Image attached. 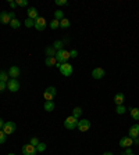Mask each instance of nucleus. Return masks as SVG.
<instances>
[{
	"instance_id": "nucleus-31",
	"label": "nucleus",
	"mask_w": 139,
	"mask_h": 155,
	"mask_svg": "<svg viewBox=\"0 0 139 155\" xmlns=\"http://www.w3.org/2000/svg\"><path fill=\"white\" fill-rule=\"evenodd\" d=\"M7 140V134L3 132V130H0V144H4Z\"/></svg>"
},
{
	"instance_id": "nucleus-22",
	"label": "nucleus",
	"mask_w": 139,
	"mask_h": 155,
	"mask_svg": "<svg viewBox=\"0 0 139 155\" xmlns=\"http://www.w3.org/2000/svg\"><path fill=\"white\" fill-rule=\"evenodd\" d=\"M130 112H131V116H132V119L139 120V108H131Z\"/></svg>"
},
{
	"instance_id": "nucleus-4",
	"label": "nucleus",
	"mask_w": 139,
	"mask_h": 155,
	"mask_svg": "<svg viewBox=\"0 0 139 155\" xmlns=\"http://www.w3.org/2000/svg\"><path fill=\"white\" fill-rule=\"evenodd\" d=\"M56 94H57L56 87L54 86H49L47 89L45 90V93H43V97H45L46 101H53V98L56 97Z\"/></svg>"
},
{
	"instance_id": "nucleus-35",
	"label": "nucleus",
	"mask_w": 139,
	"mask_h": 155,
	"mask_svg": "<svg viewBox=\"0 0 139 155\" xmlns=\"http://www.w3.org/2000/svg\"><path fill=\"white\" fill-rule=\"evenodd\" d=\"M78 51L77 50H70V58H77Z\"/></svg>"
},
{
	"instance_id": "nucleus-11",
	"label": "nucleus",
	"mask_w": 139,
	"mask_h": 155,
	"mask_svg": "<svg viewBox=\"0 0 139 155\" xmlns=\"http://www.w3.org/2000/svg\"><path fill=\"white\" fill-rule=\"evenodd\" d=\"M19 74H21V69H19L18 67H16V65L10 67V69H9V76H10V79H17V78L19 76Z\"/></svg>"
},
{
	"instance_id": "nucleus-6",
	"label": "nucleus",
	"mask_w": 139,
	"mask_h": 155,
	"mask_svg": "<svg viewBox=\"0 0 139 155\" xmlns=\"http://www.w3.org/2000/svg\"><path fill=\"white\" fill-rule=\"evenodd\" d=\"M7 90H10L11 93H17L19 90V82L17 79H10L7 82Z\"/></svg>"
},
{
	"instance_id": "nucleus-10",
	"label": "nucleus",
	"mask_w": 139,
	"mask_h": 155,
	"mask_svg": "<svg viewBox=\"0 0 139 155\" xmlns=\"http://www.w3.org/2000/svg\"><path fill=\"white\" fill-rule=\"evenodd\" d=\"M132 145H134V139H131L130 136H124V137H121L120 147H123V148H130V147H132Z\"/></svg>"
},
{
	"instance_id": "nucleus-36",
	"label": "nucleus",
	"mask_w": 139,
	"mask_h": 155,
	"mask_svg": "<svg viewBox=\"0 0 139 155\" xmlns=\"http://www.w3.org/2000/svg\"><path fill=\"white\" fill-rule=\"evenodd\" d=\"M7 89V83L6 82H0V91H4Z\"/></svg>"
},
{
	"instance_id": "nucleus-25",
	"label": "nucleus",
	"mask_w": 139,
	"mask_h": 155,
	"mask_svg": "<svg viewBox=\"0 0 139 155\" xmlns=\"http://www.w3.org/2000/svg\"><path fill=\"white\" fill-rule=\"evenodd\" d=\"M63 18H64V13H63L61 10H57V11H54V19H57V21H61Z\"/></svg>"
},
{
	"instance_id": "nucleus-27",
	"label": "nucleus",
	"mask_w": 139,
	"mask_h": 155,
	"mask_svg": "<svg viewBox=\"0 0 139 155\" xmlns=\"http://www.w3.org/2000/svg\"><path fill=\"white\" fill-rule=\"evenodd\" d=\"M116 111H117V114L118 115H124V114L127 112V108H125V105H117V108H116Z\"/></svg>"
},
{
	"instance_id": "nucleus-15",
	"label": "nucleus",
	"mask_w": 139,
	"mask_h": 155,
	"mask_svg": "<svg viewBox=\"0 0 139 155\" xmlns=\"http://www.w3.org/2000/svg\"><path fill=\"white\" fill-rule=\"evenodd\" d=\"M0 22L3 24V25H7V24L10 25L11 18L9 17V13H6V11H2V13H0Z\"/></svg>"
},
{
	"instance_id": "nucleus-12",
	"label": "nucleus",
	"mask_w": 139,
	"mask_h": 155,
	"mask_svg": "<svg viewBox=\"0 0 139 155\" xmlns=\"http://www.w3.org/2000/svg\"><path fill=\"white\" fill-rule=\"evenodd\" d=\"M128 136H130L131 139H136V137H139V125L138 123H135V125H132L130 127V130H128Z\"/></svg>"
},
{
	"instance_id": "nucleus-18",
	"label": "nucleus",
	"mask_w": 139,
	"mask_h": 155,
	"mask_svg": "<svg viewBox=\"0 0 139 155\" xmlns=\"http://www.w3.org/2000/svg\"><path fill=\"white\" fill-rule=\"evenodd\" d=\"M45 53H46V55H47V57H54L56 53H57V50H56L53 46H49V47L45 48Z\"/></svg>"
},
{
	"instance_id": "nucleus-1",
	"label": "nucleus",
	"mask_w": 139,
	"mask_h": 155,
	"mask_svg": "<svg viewBox=\"0 0 139 155\" xmlns=\"http://www.w3.org/2000/svg\"><path fill=\"white\" fill-rule=\"evenodd\" d=\"M54 58L57 60L58 64H65V62H68V60H70V51H67V50H58L57 53H56Z\"/></svg>"
},
{
	"instance_id": "nucleus-3",
	"label": "nucleus",
	"mask_w": 139,
	"mask_h": 155,
	"mask_svg": "<svg viewBox=\"0 0 139 155\" xmlns=\"http://www.w3.org/2000/svg\"><path fill=\"white\" fill-rule=\"evenodd\" d=\"M78 120H79V119L74 118L72 115L67 116V118L64 119V127H65V129H68V130H74V129H77Z\"/></svg>"
},
{
	"instance_id": "nucleus-37",
	"label": "nucleus",
	"mask_w": 139,
	"mask_h": 155,
	"mask_svg": "<svg viewBox=\"0 0 139 155\" xmlns=\"http://www.w3.org/2000/svg\"><path fill=\"white\" fill-rule=\"evenodd\" d=\"M128 154H132V150H131V147H130V148H125V151H124L123 155H128Z\"/></svg>"
},
{
	"instance_id": "nucleus-2",
	"label": "nucleus",
	"mask_w": 139,
	"mask_h": 155,
	"mask_svg": "<svg viewBox=\"0 0 139 155\" xmlns=\"http://www.w3.org/2000/svg\"><path fill=\"white\" fill-rule=\"evenodd\" d=\"M56 67L58 68V71H60V74L61 75H64V76H71L72 75V65L71 64H68V62H65V64H58L57 62V65Z\"/></svg>"
},
{
	"instance_id": "nucleus-24",
	"label": "nucleus",
	"mask_w": 139,
	"mask_h": 155,
	"mask_svg": "<svg viewBox=\"0 0 139 155\" xmlns=\"http://www.w3.org/2000/svg\"><path fill=\"white\" fill-rule=\"evenodd\" d=\"M10 26H11L13 29H18L19 26H21V21H19V19H17V18L11 19V22H10Z\"/></svg>"
},
{
	"instance_id": "nucleus-40",
	"label": "nucleus",
	"mask_w": 139,
	"mask_h": 155,
	"mask_svg": "<svg viewBox=\"0 0 139 155\" xmlns=\"http://www.w3.org/2000/svg\"><path fill=\"white\" fill-rule=\"evenodd\" d=\"M134 145H139V137L134 139Z\"/></svg>"
},
{
	"instance_id": "nucleus-17",
	"label": "nucleus",
	"mask_w": 139,
	"mask_h": 155,
	"mask_svg": "<svg viewBox=\"0 0 139 155\" xmlns=\"http://www.w3.org/2000/svg\"><path fill=\"white\" fill-rule=\"evenodd\" d=\"M43 108H45V111H47V112H52V111H54V108H56L54 101H45V104H43Z\"/></svg>"
},
{
	"instance_id": "nucleus-39",
	"label": "nucleus",
	"mask_w": 139,
	"mask_h": 155,
	"mask_svg": "<svg viewBox=\"0 0 139 155\" xmlns=\"http://www.w3.org/2000/svg\"><path fill=\"white\" fill-rule=\"evenodd\" d=\"M9 17H10L11 19H14V18H16V13H14V11H10V13H9Z\"/></svg>"
},
{
	"instance_id": "nucleus-5",
	"label": "nucleus",
	"mask_w": 139,
	"mask_h": 155,
	"mask_svg": "<svg viewBox=\"0 0 139 155\" xmlns=\"http://www.w3.org/2000/svg\"><path fill=\"white\" fill-rule=\"evenodd\" d=\"M77 129H79L81 132H88L91 129V120L89 119H79L77 125Z\"/></svg>"
},
{
	"instance_id": "nucleus-26",
	"label": "nucleus",
	"mask_w": 139,
	"mask_h": 155,
	"mask_svg": "<svg viewBox=\"0 0 139 155\" xmlns=\"http://www.w3.org/2000/svg\"><path fill=\"white\" fill-rule=\"evenodd\" d=\"M63 46H64V43H63V40H56L54 43H53V47L56 48V50H63Z\"/></svg>"
},
{
	"instance_id": "nucleus-44",
	"label": "nucleus",
	"mask_w": 139,
	"mask_h": 155,
	"mask_svg": "<svg viewBox=\"0 0 139 155\" xmlns=\"http://www.w3.org/2000/svg\"><path fill=\"white\" fill-rule=\"evenodd\" d=\"M128 155H135V154H128Z\"/></svg>"
},
{
	"instance_id": "nucleus-13",
	"label": "nucleus",
	"mask_w": 139,
	"mask_h": 155,
	"mask_svg": "<svg viewBox=\"0 0 139 155\" xmlns=\"http://www.w3.org/2000/svg\"><path fill=\"white\" fill-rule=\"evenodd\" d=\"M104 75H106V72H104V69L100 67H96L93 71H92V76H93L95 79H102Z\"/></svg>"
},
{
	"instance_id": "nucleus-33",
	"label": "nucleus",
	"mask_w": 139,
	"mask_h": 155,
	"mask_svg": "<svg viewBox=\"0 0 139 155\" xmlns=\"http://www.w3.org/2000/svg\"><path fill=\"white\" fill-rule=\"evenodd\" d=\"M17 6L26 7V6H28V0H18V2H17Z\"/></svg>"
},
{
	"instance_id": "nucleus-42",
	"label": "nucleus",
	"mask_w": 139,
	"mask_h": 155,
	"mask_svg": "<svg viewBox=\"0 0 139 155\" xmlns=\"http://www.w3.org/2000/svg\"><path fill=\"white\" fill-rule=\"evenodd\" d=\"M103 155H114L113 152H110V151H107V152H103Z\"/></svg>"
},
{
	"instance_id": "nucleus-19",
	"label": "nucleus",
	"mask_w": 139,
	"mask_h": 155,
	"mask_svg": "<svg viewBox=\"0 0 139 155\" xmlns=\"http://www.w3.org/2000/svg\"><path fill=\"white\" fill-rule=\"evenodd\" d=\"M45 64L47 65V67H56V65H57V60H56L54 57H46Z\"/></svg>"
},
{
	"instance_id": "nucleus-38",
	"label": "nucleus",
	"mask_w": 139,
	"mask_h": 155,
	"mask_svg": "<svg viewBox=\"0 0 139 155\" xmlns=\"http://www.w3.org/2000/svg\"><path fill=\"white\" fill-rule=\"evenodd\" d=\"M9 6L11 7V8H16V7H17V2H10Z\"/></svg>"
},
{
	"instance_id": "nucleus-32",
	"label": "nucleus",
	"mask_w": 139,
	"mask_h": 155,
	"mask_svg": "<svg viewBox=\"0 0 139 155\" xmlns=\"http://www.w3.org/2000/svg\"><path fill=\"white\" fill-rule=\"evenodd\" d=\"M39 143H40V141H39V139H38V137H32V139L29 140V144H32L33 147H36V145H38Z\"/></svg>"
},
{
	"instance_id": "nucleus-16",
	"label": "nucleus",
	"mask_w": 139,
	"mask_h": 155,
	"mask_svg": "<svg viewBox=\"0 0 139 155\" xmlns=\"http://www.w3.org/2000/svg\"><path fill=\"white\" fill-rule=\"evenodd\" d=\"M124 100H125V96H124V93H117L116 96H114V103H116L117 105H123Z\"/></svg>"
},
{
	"instance_id": "nucleus-7",
	"label": "nucleus",
	"mask_w": 139,
	"mask_h": 155,
	"mask_svg": "<svg viewBox=\"0 0 139 155\" xmlns=\"http://www.w3.org/2000/svg\"><path fill=\"white\" fill-rule=\"evenodd\" d=\"M16 130H17V125H16L14 122H4V125H3V132L6 133L7 136H9V134H13Z\"/></svg>"
},
{
	"instance_id": "nucleus-43",
	"label": "nucleus",
	"mask_w": 139,
	"mask_h": 155,
	"mask_svg": "<svg viewBox=\"0 0 139 155\" xmlns=\"http://www.w3.org/2000/svg\"><path fill=\"white\" fill-rule=\"evenodd\" d=\"M7 155H16V154H13V152H10V154H7Z\"/></svg>"
},
{
	"instance_id": "nucleus-14",
	"label": "nucleus",
	"mask_w": 139,
	"mask_h": 155,
	"mask_svg": "<svg viewBox=\"0 0 139 155\" xmlns=\"http://www.w3.org/2000/svg\"><path fill=\"white\" fill-rule=\"evenodd\" d=\"M26 13H28V18L33 19V21H36V19L39 18V13H38V10H36L35 7H29Z\"/></svg>"
},
{
	"instance_id": "nucleus-20",
	"label": "nucleus",
	"mask_w": 139,
	"mask_h": 155,
	"mask_svg": "<svg viewBox=\"0 0 139 155\" xmlns=\"http://www.w3.org/2000/svg\"><path fill=\"white\" fill-rule=\"evenodd\" d=\"M82 112H84V111H82L81 107H75L74 110H72V116L77 118V119H79V116L82 115Z\"/></svg>"
},
{
	"instance_id": "nucleus-41",
	"label": "nucleus",
	"mask_w": 139,
	"mask_h": 155,
	"mask_svg": "<svg viewBox=\"0 0 139 155\" xmlns=\"http://www.w3.org/2000/svg\"><path fill=\"white\" fill-rule=\"evenodd\" d=\"M3 125H4V122H3V119L0 118V129H3Z\"/></svg>"
},
{
	"instance_id": "nucleus-9",
	"label": "nucleus",
	"mask_w": 139,
	"mask_h": 155,
	"mask_svg": "<svg viewBox=\"0 0 139 155\" xmlns=\"http://www.w3.org/2000/svg\"><path fill=\"white\" fill-rule=\"evenodd\" d=\"M21 151H23V155H36V147H33L32 144H25L23 145V148H21Z\"/></svg>"
},
{
	"instance_id": "nucleus-28",
	"label": "nucleus",
	"mask_w": 139,
	"mask_h": 155,
	"mask_svg": "<svg viewBox=\"0 0 139 155\" xmlns=\"http://www.w3.org/2000/svg\"><path fill=\"white\" fill-rule=\"evenodd\" d=\"M46 147H47V145H46L45 143H39V144L36 145V151H38V152H43V151H46Z\"/></svg>"
},
{
	"instance_id": "nucleus-30",
	"label": "nucleus",
	"mask_w": 139,
	"mask_h": 155,
	"mask_svg": "<svg viewBox=\"0 0 139 155\" xmlns=\"http://www.w3.org/2000/svg\"><path fill=\"white\" fill-rule=\"evenodd\" d=\"M25 26L26 28H32V26H35V21L31 18H26L25 19Z\"/></svg>"
},
{
	"instance_id": "nucleus-29",
	"label": "nucleus",
	"mask_w": 139,
	"mask_h": 155,
	"mask_svg": "<svg viewBox=\"0 0 139 155\" xmlns=\"http://www.w3.org/2000/svg\"><path fill=\"white\" fill-rule=\"evenodd\" d=\"M49 25H50V28H52V29H57L58 26H60V21L53 19V21H50V24H49Z\"/></svg>"
},
{
	"instance_id": "nucleus-21",
	"label": "nucleus",
	"mask_w": 139,
	"mask_h": 155,
	"mask_svg": "<svg viewBox=\"0 0 139 155\" xmlns=\"http://www.w3.org/2000/svg\"><path fill=\"white\" fill-rule=\"evenodd\" d=\"M10 81V76H9V72L6 71H0V82H9Z\"/></svg>"
},
{
	"instance_id": "nucleus-23",
	"label": "nucleus",
	"mask_w": 139,
	"mask_h": 155,
	"mask_svg": "<svg viewBox=\"0 0 139 155\" xmlns=\"http://www.w3.org/2000/svg\"><path fill=\"white\" fill-rule=\"evenodd\" d=\"M70 25H71V22H70V19H67V18H63L61 21H60V28H63V29L70 28Z\"/></svg>"
},
{
	"instance_id": "nucleus-34",
	"label": "nucleus",
	"mask_w": 139,
	"mask_h": 155,
	"mask_svg": "<svg viewBox=\"0 0 139 155\" xmlns=\"http://www.w3.org/2000/svg\"><path fill=\"white\" fill-rule=\"evenodd\" d=\"M54 3L57 4V6H67L68 2H67V0H56Z\"/></svg>"
},
{
	"instance_id": "nucleus-8",
	"label": "nucleus",
	"mask_w": 139,
	"mask_h": 155,
	"mask_svg": "<svg viewBox=\"0 0 139 155\" xmlns=\"http://www.w3.org/2000/svg\"><path fill=\"white\" fill-rule=\"evenodd\" d=\"M46 25H47L46 19L43 18V17H39V18L35 21V26H33V28H35L36 31H39V32H43L46 29Z\"/></svg>"
}]
</instances>
